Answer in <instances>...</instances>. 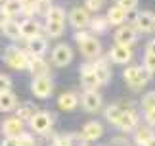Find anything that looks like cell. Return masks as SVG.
<instances>
[{"mask_svg":"<svg viewBox=\"0 0 155 146\" xmlns=\"http://www.w3.org/2000/svg\"><path fill=\"white\" fill-rule=\"evenodd\" d=\"M75 40H77V44L81 46L84 58H88V60H98L100 56H102V44H100V40L92 33H88L86 29L77 31L75 33Z\"/></svg>","mask_w":155,"mask_h":146,"instance_id":"obj_1","label":"cell"},{"mask_svg":"<svg viewBox=\"0 0 155 146\" xmlns=\"http://www.w3.org/2000/svg\"><path fill=\"white\" fill-rule=\"evenodd\" d=\"M2 60L12 69L23 71V69H29V65H31V52L21 50V48H17V46H8L2 54Z\"/></svg>","mask_w":155,"mask_h":146,"instance_id":"obj_2","label":"cell"},{"mask_svg":"<svg viewBox=\"0 0 155 146\" xmlns=\"http://www.w3.org/2000/svg\"><path fill=\"white\" fill-rule=\"evenodd\" d=\"M65 29V12L59 6H52V10L46 16V33L50 35V39H58L61 36Z\"/></svg>","mask_w":155,"mask_h":146,"instance_id":"obj_3","label":"cell"},{"mask_svg":"<svg viewBox=\"0 0 155 146\" xmlns=\"http://www.w3.org/2000/svg\"><path fill=\"white\" fill-rule=\"evenodd\" d=\"M123 77H124V81H127V85L130 89L138 90V89H142L147 81H150L151 71L147 68H144V65H130V68L124 69Z\"/></svg>","mask_w":155,"mask_h":146,"instance_id":"obj_4","label":"cell"},{"mask_svg":"<svg viewBox=\"0 0 155 146\" xmlns=\"http://www.w3.org/2000/svg\"><path fill=\"white\" fill-rule=\"evenodd\" d=\"M71 60H73V50H71L69 44L59 42V44L54 46V50H52V62H54V65H58V68H65V65L71 64Z\"/></svg>","mask_w":155,"mask_h":146,"instance_id":"obj_5","label":"cell"},{"mask_svg":"<svg viewBox=\"0 0 155 146\" xmlns=\"http://www.w3.org/2000/svg\"><path fill=\"white\" fill-rule=\"evenodd\" d=\"M25 133V121H21L17 115L14 117H6L2 121V135L12 137V138H19Z\"/></svg>","mask_w":155,"mask_h":146,"instance_id":"obj_6","label":"cell"},{"mask_svg":"<svg viewBox=\"0 0 155 146\" xmlns=\"http://www.w3.org/2000/svg\"><path fill=\"white\" fill-rule=\"evenodd\" d=\"M52 123H54V119L48 112H38L29 121V127H31V131H35L37 135H46L48 131H52Z\"/></svg>","mask_w":155,"mask_h":146,"instance_id":"obj_7","label":"cell"},{"mask_svg":"<svg viewBox=\"0 0 155 146\" xmlns=\"http://www.w3.org/2000/svg\"><path fill=\"white\" fill-rule=\"evenodd\" d=\"M113 39H115V44H121V46H132L136 40H138V31H136L134 27L130 25H121L117 27L115 35H113Z\"/></svg>","mask_w":155,"mask_h":146,"instance_id":"obj_8","label":"cell"},{"mask_svg":"<svg viewBox=\"0 0 155 146\" xmlns=\"http://www.w3.org/2000/svg\"><path fill=\"white\" fill-rule=\"evenodd\" d=\"M90 21H92V17L86 8H73L69 12V23L77 31H82V29L90 27Z\"/></svg>","mask_w":155,"mask_h":146,"instance_id":"obj_9","label":"cell"},{"mask_svg":"<svg viewBox=\"0 0 155 146\" xmlns=\"http://www.w3.org/2000/svg\"><path fill=\"white\" fill-rule=\"evenodd\" d=\"M52 89H54V85H52V79L48 75L35 77L33 83H31V92L37 96V98H48L52 94Z\"/></svg>","mask_w":155,"mask_h":146,"instance_id":"obj_10","label":"cell"},{"mask_svg":"<svg viewBox=\"0 0 155 146\" xmlns=\"http://www.w3.org/2000/svg\"><path fill=\"white\" fill-rule=\"evenodd\" d=\"M81 83H82V89L84 90H98L100 89V83L96 73H94V64H84L81 69Z\"/></svg>","mask_w":155,"mask_h":146,"instance_id":"obj_11","label":"cell"},{"mask_svg":"<svg viewBox=\"0 0 155 146\" xmlns=\"http://www.w3.org/2000/svg\"><path fill=\"white\" fill-rule=\"evenodd\" d=\"M109 58L113 64H119V65H124L132 60V50L130 46H121V44H113L111 50H109Z\"/></svg>","mask_w":155,"mask_h":146,"instance_id":"obj_12","label":"cell"},{"mask_svg":"<svg viewBox=\"0 0 155 146\" xmlns=\"http://www.w3.org/2000/svg\"><path fill=\"white\" fill-rule=\"evenodd\" d=\"M81 104L86 112L96 113L98 109L102 108V96L98 94V90H84V94H82V98H81Z\"/></svg>","mask_w":155,"mask_h":146,"instance_id":"obj_13","label":"cell"},{"mask_svg":"<svg viewBox=\"0 0 155 146\" xmlns=\"http://www.w3.org/2000/svg\"><path fill=\"white\" fill-rule=\"evenodd\" d=\"M82 138L84 141H98L100 137L104 135V125L100 121H88V123L82 127Z\"/></svg>","mask_w":155,"mask_h":146,"instance_id":"obj_14","label":"cell"},{"mask_svg":"<svg viewBox=\"0 0 155 146\" xmlns=\"http://www.w3.org/2000/svg\"><path fill=\"white\" fill-rule=\"evenodd\" d=\"M155 29V14L150 10L146 12H140V17H138V23H136V31H142V33H150Z\"/></svg>","mask_w":155,"mask_h":146,"instance_id":"obj_15","label":"cell"},{"mask_svg":"<svg viewBox=\"0 0 155 146\" xmlns=\"http://www.w3.org/2000/svg\"><path fill=\"white\" fill-rule=\"evenodd\" d=\"M27 50L33 54V56H37V58H42L44 56V52L48 50V42H46L44 36H35V39H29L27 40Z\"/></svg>","mask_w":155,"mask_h":146,"instance_id":"obj_16","label":"cell"},{"mask_svg":"<svg viewBox=\"0 0 155 146\" xmlns=\"http://www.w3.org/2000/svg\"><path fill=\"white\" fill-rule=\"evenodd\" d=\"M117 127H119L121 131H124V133L134 131L136 127H138V113H136L134 109H128V112H124V115L119 119Z\"/></svg>","mask_w":155,"mask_h":146,"instance_id":"obj_17","label":"cell"},{"mask_svg":"<svg viewBox=\"0 0 155 146\" xmlns=\"http://www.w3.org/2000/svg\"><path fill=\"white\" fill-rule=\"evenodd\" d=\"M77 106H79V96L75 92H63L58 96V108L63 112H73Z\"/></svg>","mask_w":155,"mask_h":146,"instance_id":"obj_18","label":"cell"},{"mask_svg":"<svg viewBox=\"0 0 155 146\" xmlns=\"http://www.w3.org/2000/svg\"><path fill=\"white\" fill-rule=\"evenodd\" d=\"M107 19H109L111 25H117V27H121L127 23V10L121 8V6H111L109 10H107Z\"/></svg>","mask_w":155,"mask_h":146,"instance_id":"obj_19","label":"cell"},{"mask_svg":"<svg viewBox=\"0 0 155 146\" xmlns=\"http://www.w3.org/2000/svg\"><path fill=\"white\" fill-rule=\"evenodd\" d=\"M37 113H38V109L33 102H21V104H17V108H15V115L21 121H31Z\"/></svg>","mask_w":155,"mask_h":146,"instance_id":"obj_20","label":"cell"},{"mask_svg":"<svg viewBox=\"0 0 155 146\" xmlns=\"http://www.w3.org/2000/svg\"><path fill=\"white\" fill-rule=\"evenodd\" d=\"M128 109H132V108H128V106H121V104L107 106V108H105V119L109 121V123L117 125V123H119V119H121L123 115H124V112H128Z\"/></svg>","mask_w":155,"mask_h":146,"instance_id":"obj_21","label":"cell"},{"mask_svg":"<svg viewBox=\"0 0 155 146\" xmlns=\"http://www.w3.org/2000/svg\"><path fill=\"white\" fill-rule=\"evenodd\" d=\"M94 73H96L98 81L102 83V85L109 83V79H111V68L107 65L105 60H96V62H94Z\"/></svg>","mask_w":155,"mask_h":146,"instance_id":"obj_22","label":"cell"},{"mask_svg":"<svg viewBox=\"0 0 155 146\" xmlns=\"http://www.w3.org/2000/svg\"><path fill=\"white\" fill-rule=\"evenodd\" d=\"M29 71L33 73V79L35 77H44V75H48V64H46L42 58H37V56L31 54V65H29Z\"/></svg>","mask_w":155,"mask_h":146,"instance_id":"obj_23","label":"cell"},{"mask_svg":"<svg viewBox=\"0 0 155 146\" xmlns=\"http://www.w3.org/2000/svg\"><path fill=\"white\" fill-rule=\"evenodd\" d=\"M40 35V25L35 19H25L21 21V36L23 39H35V36Z\"/></svg>","mask_w":155,"mask_h":146,"instance_id":"obj_24","label":"cell"},{"mask_svg":"<svg viewBox=\"0 0 155 146\" xmlns=\"http://www.w3.org/2000/svg\"><path fill=\"white\" fill-rule=\"evenodd\" d=\"M17 108V96L15 92H0V112H12Z\"/></svg>","mask_w":155,"mask_h":146,"instance_id":"obj_25","label":"cell"},{"mask_svg":"<svg viewBox=\"0 0 155 146\" xmlns=\"http://www.w3.org/2000/svg\"><path fill=\"white\" fill-rule=\"evenodd\" d=\"M153 137L155 135H153L151 127H136V131H134V142L138 146H146V142Z\"/></svg>","mask_w":155,"mask_h":146,"instance_id":"obj_26","label":"cell"},{"mask_svg":"<svg viewBox=\"0 0 155 146\" xmlns=\"http://www.w3.org/2000/svg\"><path fill=\"white\" fill-rule=\"evenodd\" d=\"M2 31H4V35L6 36H10V39H23L21 36V23L19 21H15V19H10L6 25L2 27Z\"/></svg>","mask_w":155,"mask_h":146,"instance_id":"obj_27","label":"cell"},{"mask_svg":"<svg viewBox=\"0 0 155 146\" xmlns=\"http://www.w3.org/2000/svg\"><path fill=\"white\" fill-rule=\"evenodd\" d=\"M109 25H111V23H109L107 17L96 16V17H92V21H90V31L92 33H104V31H107V27H109Z\"/></svg>","mask_w":155,"mask_h":146,"instance_id":"obj_28","label":"cell"},{"mask_svg":"<svg viewBox=\"0 0 155 146\" xmlns=\"http://www.w3.org/2000/svg\"><path fill=\"white\" fill-rule=\"evenodd\" d=\"M2 8L6 10V14H8L10 17H15V16H19L23 12V4L19 2V0H4Z\"/></svg>","mask_w":155,"mask_h":146,"instance_id":"obj_29","label":"cell"},{"mask_svg":"<svg viewBox=\"0 0 155 146\" xmlns=\"http://www.w3.org/2000/svg\"><path fill=\"white\" fill-rule=\"evenodd\" d=\"M79 138V135H58L54 138L52 146H73V142Z\"/></svg>","mask_w":155,"mask_h":146,"instance_id":"obj_30","label":"cell"},{"mask_svg":"<svg viewBox=\"0 0 155 146\" xmlns=\"http://www.w3.org/2000/svg\"><path fill=\"white\" fill-rule=\"evenodd\" d=\"M21 14L27 16V19H31L35 14H38V4H37V0H29V2L23 4V12H21Z\"/></svg>","mask_w":155,"mask_h":146,"instance_id":"obj_31","label":"cell"},{"mask_svg":"<svg viewBox=\"0 0 155 146\" xmlns=\"http://www.w3.org/2000/svg\"><path fill=\"white\" fill-rule=\"evenodd\" d=\"M142 108H144V112H151V109H155V90L147 92L144 98H142Z\"/></svg>","mask_w":155,"mask_h":146,"instance_id":"obj_32","label":"cell"},{"mask_svg":"<svg viewBox=\"0 0 155 146\" xmlns=\"http://www.w3.org/2000/svg\"><path fill=\"white\" fill-rule=\"evenodd\" d=\"M105 0H84V8L88 12H100L104 8Z\"/></svg>","mask_w":155,"mask_h":146,"instance_id":"obj_33","label":"cell"},{"mask_svg":"<svg viewBox=\"0 0 155 146\" xmlns=\"http://www.w3.org/2000/svg\"><path fill=\"white\" fill-rule=\"evenodd\" d=\"M8 90H12V79L0 73V92H8Z\"/></svg>","mask_w":155,"mask_h":146,"instance_id":"obj_34","label":"cell"},{"mask_svg":"<svg viewBox=\"0 0 155 146\" xmlns=\"http://www.w3.org/2000/svg\"><path fill=\"white\" fill-rule=\"evenodd\" d=\"M19 144L21 146H37V141H35L33 135H29V133H23L19 137Z\"/></svg>","mask_w":155,"mask_h":146,"instance_id":"obj_35","label":"cell"},{"mask_svg":"<svg viewBox=\"0 0 155 146\" xmlns=\"http://www.w3.org/2000/svg\"><path fill=\"white\" fill-rule=\"evenodd\" d=\"M144 68H147L151 73H155V56L153 54H146L144 56Z\"/></svg>","mask_w":155,"mask_h":146,"instance_id":"obj_36","label":"cell"},{"mask_svg":"<svg viewBox=\"0 0 155 146\" xmlns=\"http://www.w3.org/2000/svg\"><path fill=\"white\" fill-rule=\"evenodd\" d=\"M117 6H121V8L124 10H134L136 4H138V0H115Z\"/></svg>","mask_w":155,"mask_h":146,"instance_id":"obj_37","label":"cell"},{"mask_svg":"<svg viewBox=\"0 0 155 146\" xmlns=\"http://www.w3.org/2000/svg\"><path fill=\"white\" fill-rule=\"evenodd\" d=\"M0 146H21L19 144V138H12V137H4Z\"/></svg>","mask_w":155,"mask_h":146,"instance_id":"obj_38","label":"cell"},{"mask_svg":"<svg viewBox=\"0 0 155 146\" xmlns=\"http://www.w3.org/2000/svg\"><path fill=\"white\" fill-rule=\"evenodd\" d=\"M10 19H12V17H10L8 14H6V10L2 8V6H0V27H4V25H6V23H8Z\"/></svg>","mask_w":155,"mask_h":146,"instance_id":"obj_39","label":"cell"},{"mask_svg":"<svg viewBox=\"0 0 155 146\" xmlns=\"http://www.w3.org/2000/svg\"><path fill=\"white\" fill-rule=\"evenodd\" d=\"M146 121H147V125H155V109L146 112Z\"/></svg>","mask_w":155,"mask_h":146,"instance_id":"obj_40","label":"cell"},{"mask_svg":"<svg viewBox=\"0 0 155 146\" xmlns=\"http://www.w3.org/2000/svg\"><path fill=\"white\" fill-rule=\"evenodd\" d=\"M146 50H147L146 54H153V56H155V39L147 42V48H146Z\"/></svg>","mask_w":155,"mask_h":146,"instance_id":"obj_41","label":"cell"},{"mask_svg":"<svg viewBox=\"0 0 155 146\" xmlns=\"http://www.w3.org/2000/svg\"><path fill=\"white\" fill-rule=\"evenodd\" d=\"M146 146H155V137H153V138H150V141L146 142Z\"/></svg>","mask_w":155,"mask_h":146,"instance_id":"obj_42","label":"cell"},{"mask_svg":"<svg viewBox=\"0 0 155 146\" xmlns=\"http://www.w3.org/2000/svg\"><path fill=\"white\" fill-rule=\"evenodd\" d=\"M19 2H21V4H25V2H29V0H19Z\"/></svg>","mask_w":155,"mask_h":146,"instance_id":"obj_43","label":"cell"},{"mask_svg":"<svg viewBox=\"0 0 155 146\" xmlns=\"http://www.w3.org/2000/svg\"><path fill=\"white\" fill-rule=\"evenodd\" d=\"M37 2H48V0H37Z\"/></svg>","mask_w":155,"mask_h":146,"instance_id":"obj_44","label":"cell"}]
</instances>
